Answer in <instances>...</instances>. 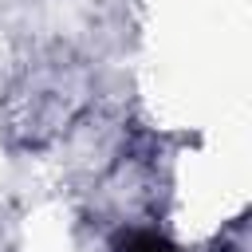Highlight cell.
I'll return each mask as SVG.
<instances>
[{
  "instance_id": "obj_1",
  "label": "cell",
  "mask_w": 252,
  "mask_h": 252,
  "mask_svg": "<svg viewBox=\"0 0 252 252\" xmlns=\"http://www.w3.org/2000/svg\"><path fill=\"white\" fill-rule=\"evenodd\" d=\"M114 248H118V252H177L165 236L146 232V228H126V232H118Z\"/></svg>"
}]
</instances>
